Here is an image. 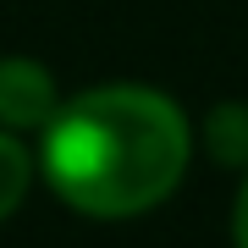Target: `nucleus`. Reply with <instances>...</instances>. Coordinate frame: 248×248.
<instances>
[{"label": "nucleus", "mask_w": 248, "mask_h": 248, "mask_svg": "<svg viewBox=\"0 0 248 248\" xmlns=\"http://www.w3.org/2000/svg\"><path fill=\"white\" fill-rule=\"evenodd\" d=\"M187 116L155 89H89L45 127V177L83 215L155 210L187 171Z\"/></svg>", "instance_id": "nucleus-1"}, {"label": "nucleus", "mask_w": 248, "mask_h": 248, "mask_svg": "<svg viewBox=\"0 0 248 248\" xmlns=\"http://www.w3.org/2000/svg\"><path fill=\"white\" fill-rule=\"evenodd\" d=\"M204 143H210L215 160L243 166V160H248V110L243 105H221L210 122H204Z\"/></svg>", "instance_id": "nucleus-3"}, {"label": "nucleus", "mask_w": 248, "mask_h": 248, "mask_svg": "<svg viewBox=\"0 0 248 248\" xmlns=\"http://www.w3.org/2000/svg\"><path fill=\"white\" fill-rule=\"evenodd\" d=\"M61 110L55 78L28 55H6L0 61V127H50Z\"/></svg>", "instance_id": "nucleus-2"}, {"label": "nucleus", "mask_w": 248, "mask_h": 248, "mask_svg": "<svg viewBox=\"0 0 248 248\" xmlns=\"http://www.w3.org/2000/svg\"><path fill=\"white\" fill-rule=\"evenodd\" d=\"M232 243H237V248H248V177H243L237 210H232Z\"/></svg>", "instance_id": "nucleus-5"}, {"label": "nucleus", "mask_w": 248, "mask_h": 248, "mask_svg": "<svg viewBox=\"0 0 248 248\" xmlns=\"http://www.w3.org/2000/svg\"><path fill=\"white\" fill-rule=\"evenodd\" d=\"M28 182H33V160H28V149L11 133H0V221L28 199Z\"/></svg>", "instance_id": "nucleus-4"}]
</instances>
